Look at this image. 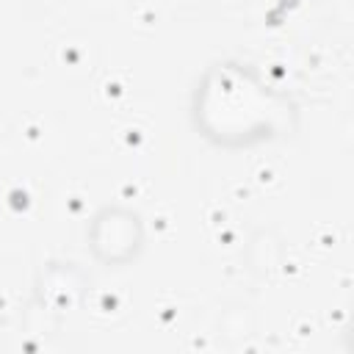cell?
<instances>
[{
  "label": "cell",
  "instance_id": "obj_1",
  "mask_svg": "<svg viewBox=\"0 0 354 354\" xmlns=\"http://www.w3.org/2000/svg\"><path fill=\"white\" fill-rule=\"evenodd\" d=\"M88 249L105 266H127L144 249L141 216L122 205H105L88 224Z\"/></svg>",
  "mask_w": 354,
  "mask_h": 354
}]
</instances>
